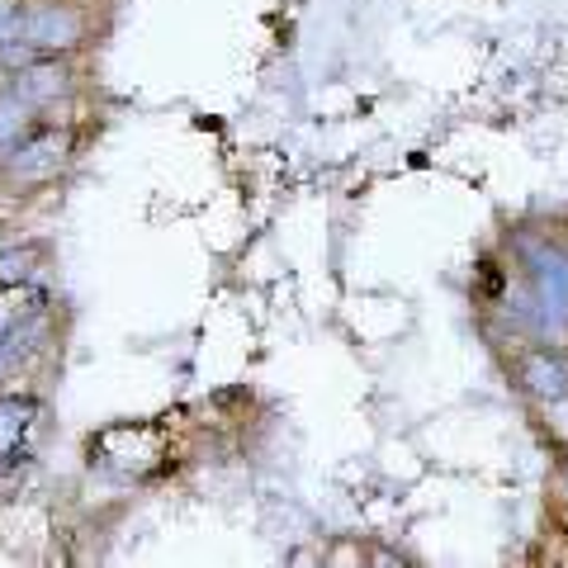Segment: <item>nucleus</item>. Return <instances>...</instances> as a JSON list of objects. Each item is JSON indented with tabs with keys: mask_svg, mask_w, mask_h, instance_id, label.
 I'll use <instances>...</instances> for the list:
<instances>
[{
	"mask_svg": "<svg viewBox=\"0 0 568 568\" xmlns=\"http://www.w3.org/2000/svg\"><path fill=\"white\" fill-rule=\"evenodd\" d=\"M43 246L24 242V246H0V284H33L43 275Z\"/></svg>",
	"mask_w": 568,
	"mask_h": 568,
	"instance_id": "obj_8",
	"label": "nucleus"
},
{
	"mask_svg": "<svg viewBox=\"0 0 568 568\" xmlns=\"http://www.w3.org/2000/svg\"><path fill=\"white\" fill-rule=\"evenodd\" d=\"M503 351H507V375L521 388L526 403L549 407V403L568 398V351L564 346L526 336V342H511Z\"/></svg>",
	"mask_w": 568,
	"mask_h": 568,
	"instance_id": "obj_4",
	"label": "nucleus"
},
{
	"mask_svg": "<svg viewBox=\"0 0 568 568\" xmlns=\"http://www.w3.org/2000/svg\"><path fill=\"white\" fill-rule=\"evenodd\" d=\"M507 256L517 261L530 298H536L540 342L568 351V233L549 223H517L507 233Z\"/></svg>",
	"mask_w": 568,
	"mask_h": 568,
	"instance_id": "obj_1",
	"label": "nucleus"
},
{
	"mask_svg": "<svg viewBox=\"0 0 568 568\" xmlns=\"http://www.w3.org/2000/svg\"><path fill=\"white\" fill-rule=\"evenodd\" d=\"M81 152V123L71 119H39L33 129L14 142L10 152H0V185L10 194L43 190L62 181Z\"/></svg>",
	"mask_w": 568,
	"mask_h": 568,
	"instance_id": "obj_2",
	"label": "nucleus"
},
{
	"mask_svg": "<svg viewBox=\"0 0 568 568\" xmlns=\"http://www.w3.org/2000/svg\"><path fill=\"white\" fill-rule=\"evenodd\" d=\"M555 497L568 507V446L559 450V465H555Z\"/></svg>",
	"mask_w": 568,
	"mask_h": 568,
	"instance_id": "obj_10",
	"label": "nucleus"
},
{
	"mask_svg": "<svg viewBox=\"0 0 568 568\" xmlns=\"http://www.w3.org/2000/svg\"><path fill=\"white\" fill-rule=\"evenodd\" d=\"M20 20H24V0H0V48L14 43V33H20Z\"/></svg>",
	"mask_w": 568,
	"mask_h": 568,
	"instance_id": "obj_9",
	"label": "nucleus"
},
{
	"mask_svg": "<svg viewBox=\"0 0 568 568\" xmlns=\"http://www.w3.org/2000/svg\"><path fill=\"white\" fill-rule=\"evenodd\" d=\"M0 81H6L24 104H33L43 119H58L67 104L81 95L77 58H33V62L14 67V71H0Z\"/></svg>",
	"mask_w": 568,
	"mask_h": 568,
	"instance_id": "obj_5",
	"label": "nucleus"
},
{
	"mask_svg": "<svg viewBox=\"0 0 568 568\" xmlns=\"http://www.w3.org/2000/svg\"><path fill=\"white\" fill-rule=\"evenodd\" d=\"M43 422V398L29 388H0V469H20L33 459V432Z\"/></svg>",
	"mask_w": 568,
	"mask_h": 568,
	"instance_id": "obj_6",
	"label": "nucleus"
},
{
	"mask_svg": "<svg viewBox=\"0 0 568 568\" xmlns=\"http://www.w3.org/2000/svg\"><path fill=\"white\" fill-rule=\"evenodd\" d=\"M95 0H24L14 43L33 58H81L95 43Z\"/></svg>",
	"mask_w": 568,
	"mask_h": 568,
	"instance_id": "obj_3",
	"label": "nucleus"
},
{
	"mask_svg": "<svg viewBox=\"0 0 568 568\" xmlns=\"http://www.w3.org/2000/svg\"><path fill=\"white\" fill-rule=\"evenodd\" d=\"M39 119H43V114L33 110V104H24L6 81H0V152H10L14 142H20Z\"/></svg>",
	"mask_w": 568,
	"mask_h": 568,
	"instance_id": "obj_7",
	"label": "nucleus"
}]
</instances>
